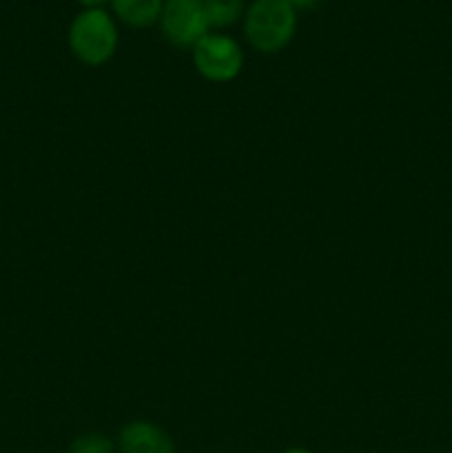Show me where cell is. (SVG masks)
Masks as SVG:
<instances>
[{"label": "cell", "instance_id": "6da1fadb", "mask_svg": "<svg viewBox=\"0 0 452 453\" xmlns=\"http://www.w3.org/2000/svg\"><path fill=\"white\" fill-rule=\"evenodd\" d=\"M295 25L297 12L286 0H255L244 18V34L257 51L275 53L291 42Z\"/></svg>", "mask_w": 452, "mask_h": 453}, {"label": "cell", "instance_id": "7a4b0ae2", "mask_svg": "<svg viewBox=\"0 0 452 453\" xmlns=\"http://www.w3.org/2000/svg\"><path fill=\"white\" fill-rule=\"evenodd\" d=\"M69 44L74 56L84 65H105L118 47V29L106 12L87 9L71 25Z\"/></svg>", "mask_w": 452, "mask_h": 453}, {"label": "cell", "instance_id": "3957f363", "mask_svg": "<svg viewBox=\"0 0 452 453\" xmlns=\"http://www.w3.org/2000/svg\"><path fill=\"white\" fill-rule=\"evenodd\" d=\"M193 62L199 75L211 82H229L244 66V53L233 38L207 34L193 47Z\"/></svg>", "mask_w": 452, "mask_h": 453}, {"label": "cell", "instance_id": "277c9868", "mask_svg": "<svg viewBox=\"0 0 452 453\" xmlns=\"http://www.w3.org/2000/svg\"><path fill=\"white\" fill-rule=\"evenodd\" d=\"M160 22L168 42L175 47H195L208 29L204 0H164Z\"/></svg>", "mask_w": 452, "mask_h": 453}, {"label": "cell", "instance_id": "5b68a950", "mask_svg": "<svg viewBox=\"0 0 452 453\" xmlns=\"http://www.w3.org/2000/svg\"><path fill=\"white\" fill-rule=\"evenodd\" d=\"M122 453H175L173 441L155 425L136 420L120 432Z\"/></svg>", "mask_w": 452, "mask_h": 453}, {"label": "cell", "instance_id": "8992f818", "mask_svg": "<svg viewBox=\"0 0 452 453\" xmlns=\"http://www.w3.org/2000/svg\"><path fill=\"white\" fill-rule=\"evenodd\" d=\"M113 12L131 27H151L162 16V0H111Z\"/></svg>", "mask_w": 452, "mask_h": 453}, {"label": "cell", "instance_id": "52a82bcc", "mask_svg": "<svg viewBox=\"0 0 452 453\" xmlns=\"http://www.w3.org/2000/svg\"><path fill=\"white\" fill-rule=\"evenodd\" d=\"M208 27H230L244 12V0H204Z\"/></svg>", "mask_w": 452, "mask_h": 453}, {"label": "cell", "instance_id": "ba28073f", "mask_svg": "<svg viewBox=\"0 0 452 453\" xmlns=\"http://www.w3.org/2000/svg\"><path fill=\"white\" fill-rule=\"evenodd\" d=\"M69 453H113V445L102 434H84L71 442Z\"/></svg>", "mask_w": 452, "mask_h": 453}, {"label": "cell", "instance_id": "9c48e42d", "mask_svg": "<svg viewBox=\"0 0 452 453\" xmlns=\"http://www.w3.org/2000/svg\"><path fill=\"white\" fill-rule=\"evenodd\" d=\"M288 4H291L292 9H313V7H317L319 4V0H286Z\"/></svg>", "mask_w": 452, "mask_h": 453}, {"label": "cell", "instance_id": "30bf717a", "mask_svg": "<svg viewBox=\"0 0 452 453\" xmlns=\"http://www.w3.org/2000/svg\"><path fill=\"white\" fill-rule=\"evenodd\" d=\"M80 3L89 9H100V4H105L106 0H80Z\"/></svg>", "mask_w": 452, "mask_h": 453}, {"label": "cell", "instance_id": "8fae6325", "mask_svg": "<svg viewBox=\"0 0 452 453\" xmlns=\"http://www.w3.org/2000/svg\"><path fill=\"white\" fill-rule=\"evenodd\" d=\"M286 453H310V451H306V449H288Z\"/></svg>", "mask_w": 452, "mask_h": 453}]
</instances>
